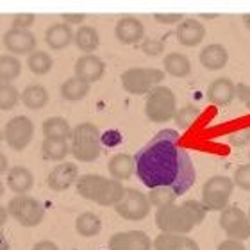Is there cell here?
<instances>
[{
  "mask_svg": "<svg viewBox=\"0 0 250 250\" xmlns=\"http://www.w3.org/2000/svg\"><path fill=\"white\" fill-rule=\"evenodd\" d=\"M136 175L146 188H170L177 197L189 191L197 181L191 156L181 145L175 129L157 132L134 156Z\"/></svg>",
  "mask_w": 250,
  "mask_h": 250,
  "instance_id": "1",
  "label": "cell"
},
{
  "mask_svg": "<svg viewBox=\"0 0 250 250\" xmlns=\"http://www.w3.org/2000/svg\"><path fill=\"white\" fill-rule=\"evenodd\" d=\"M208 209L198 200H186L184 204H168L156 209V225L161 232L186 236L206 218Z\"/></svg>",
  "mask_w": 250,
  "mask_h": 250,
  "instance_id": "2",
  "label": "cell"
},
{
  "mask_svg": "<svg viewBox=\"0 0 250 250\" xmlns=\"http://www.w3.org/2000/svg\"><path fill=\"white\" fill-rule=\"evenodd\" d=\"M75 189L86 200H91L102 208H111L124 198L127 188L116 179L102 177L97 173H86V175L79 177Z\"/></svg>",
  "mask_w": 250,
  "mask_h": 250,
  "instance_id": "3",
  "label": "cell"
},
{
  "mask_svg": "<svg viewBox=\"0 0 250 250\" xmlns=\"http://www.w3.org/2000/svg\"><path fill=\"white\" fill-rule=\"evenodd\" d=\"M102 152V134L95 124L75 125L72 134V156L75 161L93 163Z\"/></svg>",
  "mask_w": 250,
  "mask_h": 250,
  "instance_id": "4",
  "label": "cell"
},
{
  "mask_svg": "<svg viewBox=\"0 0 250 250\" xmlns=\"http://www.w3.org/2000/svg\"><path fill=\"white\" fill-rule=\"evenodd\" d=\"M177 113V99L168 86H157L146 95L145 116L152 124H167Z\"/></svg>",
  "mask_w": 250,
  "mask_h": 250,
  "instance_id": "5",
  "label": "cell"
},
{
  "mask_svg": "<svg viewBox=\"0 0 250 250\" xmlns=\"http://www.w3.org/2000/svg\"><path fill=\"white\" fill-rule=\"evenodd\" d=\"M167 77L163 70L150 66H134L122 73V86L129 95H146L152 89L161 86L163 79Z\"/></svg>",
  "mask_w": 250,
  "mask_h": 250,
  "instance_id": "6",
  "label": "cell"
},
{
  "mask_svg": "<svg viewBox=\"0 0 250 250\" xmlns=\"http://www.w3.org/2000/svg\"><path fill=\"white\" fill-rule=\"evenodd\" d=\"M234 186V181L227 175H213L204 183L200 202L208 211H224L225 208H229Z\"/></svg>",
  "mask_w": 250,
  "mask_h": 250,
  "instance_id": "7",
  "label": "cell"
},
{
  "mask_svg": "<svg viewBox=\"0 0 250 250\" xmlns=\"http://www.w3.org/2000/svg\"><path fill=\"white\" fill-rule=\"evenodd\" d=\"M7 213L21 227H36L43 222L45 208L40 200L29 197V195H16L7 204Z\"/></svg>",
  "mask_w": 250,
  "mask_h": 250,
  "instance_id": "8",
  "label": "cell"
},
{
  "mask_svg": "<svg viewBox=\"0 0 250 250\" xmlns=\"http://www.w3.org/2000/svg\"><path fill=\"white\" fill-rule=\"evenodd\" d=\"M150 208H152V204L145 193L140 191V189H134V188H127L124 198L115 206V211H116V214L122 216L124 220H129V222H141L143 218L148 216Z\"/></svg>",
  "mask_w": 250,
  "mask_h": 250,
  "instance_id": "9",
  "label": "cell"
},
{
  "mask_svg": "<svg viewBox=\"0 0 250 250\" xmlns=\"http://www.w3.org/2000/svg\"><path fill=\"white\" fill-rule=\"evenodd\" d=\"M220 227L227 234V240L243 241L250 238L249 214L236 206H229L220 213Z\"/></svg>",
  "mask_w": 250,
  "mask_h": 250,
  "instance_id": "10",
  "label": "cell"
},
{
  "mask_svg": "<svg viewBox=\"0 0 250 250\" xmlns=\"http://www.w3.org/2000/svg\"><path fill=\"white\" fill-rule=\"evenodd\" d=\"M34 138V124L27 116H15L4 127V141L13 150H25Z\"/></svg>",
  "mask_w": 250,
  "mask_h": 250,
  "instance_id": "11",
  "label": "cell"
},
{
  "mask_svg": "<svg viewBox=\"0 0 250 250\" xmlns=\"http://www.w3.org/2000/svg\"><path fill=\"white\" fill-rule=\"evenodd\" d=\"M109 250H154V241L143 230L116 232L107 241Z\"/></svg>",
  "mask_w": 250,
  "mask_h": 250,
  "instance_id": "12",
  "label": "cell"
},
{
  "mask_svg": "<svg viewBox=\"0 0 250 250\" xmlns=\"http://www.w3.org/2000/svg\"><path fill=\"white\" fill-rule=\"evenodd\" d=\"M4 47L16 56H31L32 52H36V36L27 29L11 27L4 34Z\"/></svg>",
  "mask_w": 250,
  "mask_h": 250,
  "instance_id": "13",
  "label": "cell"
},
{
  "mask_svg": "<svg viewBox=\"0 0 250 250\" xmlns=\"http://www.w3.org/2000/svg\"><path fill=\"white\" fill-rule=\"evenodd\" d=\"M79 168L75 163H61L56 168L50 170V173L47 175V186L52 191H66L68 188H72L73 184H77L79 181Z\"/></svg>",
  "mask_w": 250,
  "mask_h": 250,
  "instance_id": "14",
  "label": "cell"
},
{
  "mask_svg": "<svg viewBox=\"0 0 250 250\" xmlns=\"http://www.w3.org/2000/svg\"><path fill=\"white\" fill-rule=\"evenodd\" d=\"M73 72H75V77L83 79V81L91 84L102 79V75L105 72V64L99 56H95V54H84V56H81L75 61Z\"/></svg>",
  "mask_w": 250,
  "mask_h": 250,
  "instance_id": "15",
  "label": "cell"
},
{
  "mask_svg": "<svg viewBox=\"0 0 250 250\" xmlns=\"http://www.w3.org/2000/svg\"><path fill=\"white\" fill-rule=\"evenodd\" d=\"M115 36L124 45H136V43H140L143 40V36H145V27L134 16H124L116 23Z\"/></svg>",
  "mask_w": 250,
  "mask_h": 250,
  "instance_id": "16",
  "label": "cell"
},
{
  "mask_svg": "<svg viewBox=\"0 0 250 250\" xmlns=\"http://www.w3.org/2000/svg\"><path fill=\"white\" fill-rule=\"evenodd\" d=\"M175 38L183 47H198L206 38V27L195 18H186L175 29Z\"/></svg>",
  "mask_w": 250,
  "mask_h": 250,
  "instance_id": "17",
  "label": "cell"
},
{
  "mask_svg": "<svg viewBox=\"0 0 250 250\" xmlns=\"http://www.w3.org/2000/svg\"><path fill=\"white\" fill-rule=\"evenodd\" d=\"M236 97V84L227 77L214 79L208 88V100L214 105H227Z\"/></svg>",
  "mask_w": 250,
  "mask_h": 250,
  "instance_id": "18",
  "label": "cell"
},
{
  "mask_svg": "<svg viewBox=\"0 0 250 250\" xmlns=\"http://www.w3.org/2000/svg\"><path fill=\"white\" fill-rule=\"evenodd\" d=\"M198 61L206 70H211V72H216V70H222L225 68L227 61H229V52L224 45L220 43H211L208 47H204L198 54Z\"/></svg>",
  "mask_w": 250,
  "mask_h": 250,
  "instance_id": "19",
  "label": "cell"
},
{
  "mask_svg": "<svg viewBox=\"0 0 250 250\" xmlns=\"http://www.w3.org/2000/svg\"><path fill=\"white\" fill-rule=\"evenodd\" d=\"M5 184L16 195H27V191L32 189V186H34V175H32V172L29 168L15 167L7 172Z\"/></svg>",
  "mask_w": 250,
  "mask_h": 250,
  "instance_id": "20",
  "label": "cell"
},
{
  "mask_svg": "<svg viewBox=\"0 0 250 250\" xmlns=\"http://www.w3.org/2000/svg\"><path fill=\"white\" fill-rule=\"evenodd\" d=\"M73 38L75 34L68 23H52L45 31V43L52 50H64L73 42Z\"/></svg>",
  "mask_w": 250,
  "mask_h": 250,
  "instance_id": "21",
  "label": "cell"
},
{
  "mask_svg": "<svg viewBox=\"0 0 250 250\" xmlns=\"http://www.w3.org/2000/svg\"><path fill=\"white\" fill-rule=\"evenodd\" d=\"M107 170H109L111 179H116V181H127V179L132 177V173L136 172V161L134 157L120 152V154H115L111 156L109 163H107Z\"/></svg>",
  "mask_w": 250,
  "mask_h": 250,
  "instance_id": "22",
  "label": "cell"
},
{
  "mask_svg": "<svg viewBox=\"0 0 250 250\" xmlns=\"http://www.w3.org/2000/svg\"><path fill=\"white\" fill-rule=\"evenodd\" d=\"M43 140H58V141H68L72 140L73 129L70 127L64 118L61 116H52L47 118L42 125Z\"/></svg>",
  "mask_w": 250,
  "mask_h": 250,
  "instance_id": "23",
  "label": "cell"
},
{
  "mask_svg": "<svg viewBox=\"0 0 250 250\" xmlns=\"http://www.w3.org/2000/svg\"><path fill=\"white\" fill-rule=\"evenodd\" d=\"M163 68H165V72H167L168 75L183 79V77H188L189 72H191V62H189V59H188L184 54L172 52L163 59Z\"/></svg>",
  "mask_w": 250,
  "mask_h": 250,
  "instance_id": "24",
  "label": "cell"
},
{
  "mask_svg": "<svg viewBox=\"0 0 250 250\" xmlns=\"http://www.w3.org/2000/svg\"><path fill=\"white\" fill-rule=\"evenodd\" d=\"M102 230V220L91 211L81 213L75 218V232L83 238H95Z\"/></svg>",
  "mask_w": 250,
  "mask_h": 250,
  "instance_id": "25",
  "label": "cell"
},
{
  "mask_svg": "<svg viewBox=\"0 0 250 250\" xmlns=\"http://www.w3.org/2000/svg\"><path fill=\"white\" fill-rule=\"evenodd\" d=\"M73 42H75V47H77L81 52L93 54L100 45V38L95 27L83 25V27H79V31L75 32Z\"/></svg>",
  "mask_w": 250,
  "mask_h": 250,
  "instance_id": "26",
  "label": "cell"
},
{
  "mask_svg": "<svg viewBox=\"0 0 250 250\" xmlns=\"http://www.w3.org/2000/svg\"><path fill=\"white\" fill-rule=\"evenodd\" d=\"M59 91H61L62 99L68 100V102H79V100H83L89 93V83H86V81L73 75V77L66 79L61 84Z\"/></svg>",
  "mask_w": 250,
  "mask_h": 250,
  "instance_id": "27",
  "label": "cell"
},
{
  "mask_svg": "<svg viewBox=\"0 0 250 250\" xmlns=\"http://www.w3.org/2000/svg\"><path fill=\"white\" fill-rule=\"evenodd\" d=\"M21 102L27 109L38 111L45 107L48 102V93L47 89L43 88L42 84H29L23 91H21Z\"/></svg>",
  "mask_w": 250,
  "mask_h": 250,
  "instance_id": "28",
  "label": "cell"
},
{
  "mask_svg": "<svg viewBox=\"0 0 250 250\" xmlns=\"http://www.w3.org/2000/svg\"><path fill=\"white\" fill-rule=\"evenodd\" d=\"M68 154H72V145H68V141L43 140L42 156L47 161H62Z\"/></svg>",
  "mask_w": 250,
  "mask_h": 250,
  "instance_id": "29",
  "label": "cell"
},
{
  "mask_svg": "<svg viewBox=\"0 0 250 250\" xmlns=\"http://www.w3.org/2000/svg\"><path fill=\"white\" fill-rule=\"evenodd\" d=\"M52 58L47 52H43V50H36L31 56H27V68L34 75H45V73H48L52 70Z\"/></svg>",
  "mask_w": 250,
  "mask_h": 250,
  "instance_id": "30",
  "label": "cell"
},
{
  "mask_svg": "<svg viewBox=\"0 0 250 250\" xmlns=\"http://www.w3.org/2000/svg\"><path fill=\"white\" fill-rule=\"evenodd\" d=\"M21 73V62L15 56H2L0 58V77L2 83L9 84L11 81L20 77Z\"/></svg>",
  "mask_w": 250,
  "mask_h": 250,
  "instance_id": "31",
  "label": "cell"
},
{
  "mask_svg": "<svg viewBox=\"0 0 250 250\" xmlns=\"http://www.w3.org/2000/svg\"><path fill=\"white\" fill-rule=\"evenodd\" d=\"M186 243V236L159 232L154 240V250H183Z\"/></svg>",
  "mask_w": 250,
  "mask_h": 250,
  "instance_id": "32",
  "label": "cell"
},
{
  "mask_svg": "<svg viewBox=\"0 0 250 250\" xmlns=\"http://www.w3.org/2000/svg\"><path fill=\"white\" fill-rule=\"evenodd\" d=\"M198 115H200V109H198L197 105L188 104L184 107H181V109H177L173 120H175V125H177L179 129H189L198 118Z\"/></svg>",
  "mask_w": 250,
  "mask_h": 250,
  "instance_id": "33",
  "label": "cell"
},
{
  "mask_svg": "<svg viewBox=\"0 0 250 250\" xmlns=\"http://www.w3.org/2000/svg\"><path fill=\"white\" fill-rule=\"evenodd\" d=\"M148 200H150L152 206H156V208H163V206H168V204H175V191L170 189V188H154L148 191Z\"/></svg>",
  "mask_w": 250,
  "mask_h": 250,
  "instance_id": "34",
  "label": "cell"
},
{
  "mask_svg": "<svg viewBox=\"0 0 250 250\" xmlns=\"http://www.w3.org/2000/svg\"><path fill=\"white\" fill-rule=\"evenodd\" d=\"M18 99H21V95H18V89L13 84L2 83L0 86V107L2 111H11L18 104Z\"/></svg>",
  "mask_w": 250,
  "mask_h": 250,
  "instance_id": "35",
  "label": "cell"
},
{
  "mask_svg": "<svg viewBox=\"0 0 250 250\" xmlns=\"http://www.w3.org/2000/svg\"><path fill=\"white\" fill-rule=\"evenodd\" d=\"M234 184L243 191H250V163L249 165H241L236 168L234 177H232Z\"/></svg>",
  "mask_w": 250,
  "mask_h": 250,
  "instance_id": "36",
  "label": "cell"
},
{
  "mask_svg": "<svg viewBox=\"0 0 250 250\" xmlns=\"http://www.w3.org/2000/svg\"><path fill=\"white\" fill-rule=\"evenodd\" d=\"M154 20L161 25H175V23H183L186 18L183 13H157L154 15Z\"/></svg>",
  "mask_w": 250,
  "mask_h": 250,
  "instance_id": "37",
  "label": "cell"
},
{
  "mask_svg": "<svg viewBox=\"0 0 250 250\" xmlns=\"http://www.w3.org/2000/svg\"><path fill=\"white\" fill-rule=\"evenodd\" d=\"M141 50L148 56H159L165 50V38L163 40H145Z\"/></svg>",
  "mask_w": 250,
  "mask_h": 250,
  "instance_id": "38",
  "label": "cell"
},
{
  "mask_svg": "<svg viewBox=\"0 0 250 250\" xmlns=\"http://www.w3.org/2000/svg\"><path fill=\"white\" fill-rule=\"evenodd\" d=\"M34 21H36V16L34 15H31V13H21V15L13 16L11 23H13L15 29H27V31H29V27H31Z\"/></svg>",
  "mask_w": 250,
  "mask_h": 250,
  "instance_id": "39",
  "label": "cell"
},
{
  "mask_svg": "<svg viewBox=\"0 0 250 250\" xmlns=\"http://www.w3.org/2000/svg\"><path fill=\"white\" fill-rule=\"evenodd\" d=\"M229 141L234 146H245L250 141V129L247 127V129H241V130H238V132H234V134H230Z\"/></svg>",
  "mask_w": 250,
  "mask_h": 250,
  "instance_id": "40",
  "label": "cell"
},
{
  "mask_svg": "<svg viewBox=\"0 0 250 250\" xmlns=\"http://www.w3.org/2000/svg\"><path fill=\"white\" fill-rule=\"evenodd\" d=\"M236 99L240 100L241 104L250 109V86L245 83L236 84Z\"/></svg>",
  "mask_w": 250,
  "mask_h": 250,
  "instance_id": "41",
  "label": "cell"
},
{
  "mask_svg": "<svg viewBox=\"0 0 250 250\" xmlns=\"http://www.w3.org/2000/svg\"><path fill=\"white\" fill-rule=\"evenodd\" d=\"M218 250H247V247L243 245V241L225 240L218 245Z\"/></svg>",
  "mask_w": 250,
  "mask_h": 250,
  "instance_id": "42",
  "label": "cell"
},
{
  "mask_svg": "<svg viewBox=\"0 0 250 250\" xmlns=\"http://www.w3.org/2000/svg\"><path fill=\"white\" fill-rule=\"evenodd\" d=\"M104 145H109V146H113V145H116L118 141H120V134L116 132V130H107L104 134Z\"/></svg>",
  "mask_w": 250,
  "mask_h": 250,
  "instance_id": "43",
  "label": "cell"
},
{
  "mask_svg": "<svg viewBox=\"0 0 250 250\" xmlns=\"http://www.w3.org/2000/svg\"><path fill=\"white\" fill-rule=\"evenodd\" d=\"M62 18H64V23H75V25H79V23H83L84 18H86V15H83V13H77V15H70V13H66V15H62Z\"/></svg>",
  "mask_w": 250,
  "mask_h": 250,
  "instance_id": "44",
  "label": "cell"
},
{
  "mask_svg": "<svg viewBox=\"0 0 250 250\" xmlns=\"http://www.w3.org/2000/svg\"><path fill=\"white\" fill-rule=\"evenodd\" d=\"M32 250H59V247L50 240H42L32 247Z\"/></svg>",
  "mask_w": 250,
  "mask_h": 250,
  "instance_id": "45",
  "label": "cell"
},
{
  "mask_svg": "<svg viewBox=\"0 0 250 250\" xmlns=\"http://www.w3.org/2000/svg\"><path fill=\"white\" fill-rule=\"evenodd\" d=\"M183 250H200V247H198V243L193 238H188L186 236V243H184Z\"/></svg>",
  "mask_w": 250,
  "mask_h": 250,
  "instance_id": "46",
  "label": "cell"
},
{
  "mask_svg": "<svg viewBox=\"0 0 250 250\" xmlns=\"http://www.w3.org/2000/svg\"><path fill=\"white\" fill-rule=\"evenodd\" d=\"M5 170H7V157L2 154V156H0V172L4 173Z\"/></svg>",
  "mask_w": 250,
  "mask_h": 250,
  "instance_id": "47",
  "label": "cell"
},
{
  "mask_svg": "<svg viewBox=\"0 0 250 250\" xmlns=\"http://www.w3.org/2000/svg\"><path fill=\"white\" fill-rule=\"evenodd\" d=\"M7 214H9V213H7V209H4V208L0 209V216H2V220H0V224H2V225H4L5 222H7Z\"/></svg>",
  "mask_w": 250,
  "mask_h": 250,
  "instance_id": "48",
  "label": "cell"
},
{
  "mask_svg": "<svg viewBox=\"0 0 250 250\" xmlns=\"http://www.w3.org/2000/svg\"><path fill=\"white\" fill-rule=\"evenodd\" d=\"M0 250H9V243H7V240H5L4 236L0 238Z\"/></svg>",
  "mask_w": 250,
  "mask_h": 250,
  "instance_id": "49",
  "label": "cell"
},
{
  "mask_svg": "<svg viewBox=\"0 0 250 250\" xmlns=\"http://www.w3.org/2000/svg\"><path fill=\"white\" fill-rule=\"evenodd\" d=\"M243 23L247 29H250V15H243Z\"/></svg>",
  "mask_w": 250,
  "mask_h": 250,
  "instance_id": "50",
  "label": "cell"
},
{
  "mask_svg": "<svg viewBox=\"0 0 250 250\" xmlns=\"http://www.w3.org/2000/svg\"><path fill=\"white\" fill-rule=\"evenodd\" d=\"M200 18H208V20H213V18H216V15H200Z\"/></svg>",
  "mask_w": 250,
  "mask_h": 250,
  "instance_id": "51",
  "label": "cell"
},
{
  "mask_svg": "<svg viewBox=\"0 0 250 250\" xmlns=\"http://www.w3.org/2000/svg\"><path fill=\"white\" fill-rule=\"evenodd\" d=\"M249 218H250V209H249Z\"/></svg>",
  "mask_w": 250,
  "mask_h": 250,
  "instance_id": "52",
  "label": "cell"
}]
</instances>
